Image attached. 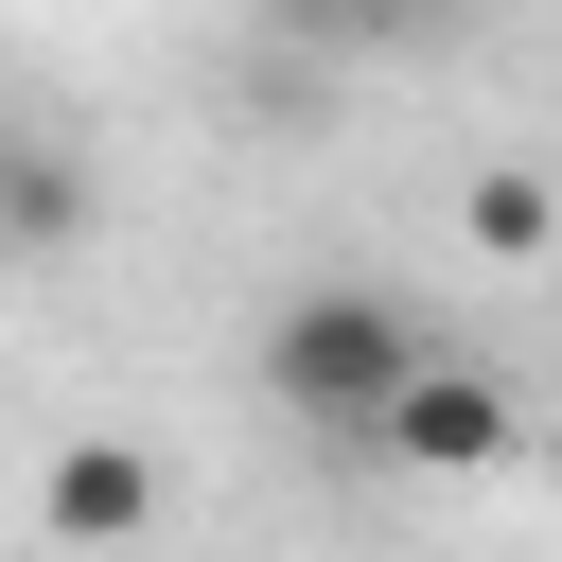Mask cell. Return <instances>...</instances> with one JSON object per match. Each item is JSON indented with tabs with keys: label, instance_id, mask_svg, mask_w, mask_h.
Returning <instances> with one entry per match:
<instances>
[{
	"label": "cell",
	"instance_id": "277c9868",
	"mask_svg": "<svg viewBox=\"0 0 562 562\" xmlns=\"http://www.w3.org/2000/svg\"><path fill=\"white\" fill-rule=\"evenodd\" d=\"M457 228H474L492 263H527V246L562 228V193H544V176H474V193H457Z\"/></svg>",
	"mask_w": 562,
	"mask_h": 562
},
{
	"label": "cell",
	"instance_id": "5b68a950",
	"mask_svg": "<svg viewBox=\"0 0 562 562\" xmlns=\"http://www.w3.org/2000/svg\"><path fill=\"white\" fill-rule=\"evenodd\" d=\"M70 211H88V193H70V158H53V140H18V246H70Z\"/></svg>",
	"mask_w": 562,
	"mask_h": 562
},
{
	"label": "cell",
	"instance_id": "3957f363",
	"mask_svg": "<svg viewBox=\"0 0 562 562\" xmlns=\"http://www.w3.org/2000/svg\"><path fill=\"white\" fill-rule=\"evenodd\" d=\"M35 527H53V544H140V527H158V457H140V439H53Z\"/></svg>",
	"mask_w": 562,
	"mask_h": 562
},
{
	"label": "cell",
	"instance_id": "8992f818",
	"mask_svg": "<svg viewBox=\"0 0 562 562\" xmlns=\"http://www.w3.org/2000/svg\"><path fill=\"white\" fill-rule=\"evenodd\" d=\"M299 18H351V35H386V18H439V0H299Z\"/></svg>",
	"mask_w": 562,
	"mask_h": 562
},
{
	"label": "cell",
	"instance_id": "7a4b0ae2",
	"mask_svg": "<svg viewBox=\"0 0 562 562\" xmlns=\"http://www.w3.org/2000/svg\"><path fill=\"white\" fill-rule=\"evenodd\" d=\"M509 439H527V404H509L492 369H457V351H439V369L404 386V422H386V457H404V474H492Z\"/></svg>",
	"mask_w": 562,
	"mask_h": 562
},
{
	"label": "cell",
	"instance_id": "6da1fadb",
	"mask_svg": "<svg viewBox=\"0 0 562 562\" xmlns=\"http://www.w3.org/2000/svg\"><path fill=\"white\" fill-rule=\"evenodd\" d=\"M422 369H439V351H422V316H404L386 281H299V299L263 316V386H281V422H316V439H386Z\"/></svg>",
	"mask_w": 562,
	"mask_h": 562
},
{
	"label": "cell",
	"instance_id": "52a82bcc",
	"mask_svg": "<svg viewBox=\"0 0 562 562\" xmlns=\"http://www.w3.org/2000/svg\"><path fill=\"white\" fill-rule=\"evenodd\" d=\"M544 474H562V422H544Z\"/></svg>",
	"mask_w": 562,
	"mask_h": 562
}]
</instances>
